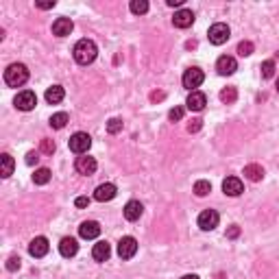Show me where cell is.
Here are the masks:
<instances>
[{"mask_svg": "<svg viewBox=\"0 0 279 279\" xmlns=\"http://www.w3.org/2000/svg\"><path fill=\"white\" fill-rule=\"evenodd\" d=\"M72 53H75V61L77 63L87 65V63H92L94 59H96L98 50H96V44H94L92 40H79Z\"/></svg>", "mask_w": 279, "mask_h": 279, "instance_id": "cell-1", "label": "cell"}, {"mask_svg": "<svg viewBox=\"0 0 279 279\" xmlns=\"http://www.w3.org/2000/svg\"><path fill=\"white\" fill-rule=\"evenodd\" d=\"M28 81V70L24 63H11L5 70V83L9 87H22Z\"/></svg>", "mask_w": 279, "mask_h": 279, "instance_id": "cell-2", "label": "cell"}, {"mask_svg": "<svg viewBox=\"0 0 279 279\" xmlns=\"http://www.w3.org/2000/svg\"><path fill=\"white\" fill-rule=\"evenodd\" d=\"M70 151L72 153H77V155H83V153L90 151V146H92V137L83 133V131H79V133H75L70 137Z\"/></svg>", "mask_w": 279, "mask_h": 279, "instance_id": "cell-3", "label": "cell"}, {"mask_svg": "<svg viewBox=\"0 0 279 279\" xmlns=\"http://www.w3.org/2000/svg\"><path fill=\"white\" fill-rule=\"evenodd\" d=\"M207 35H210V42L214 44V46H220V44H225L227 40H229L231 31H229V26H227V24H223V22H216V24L210 26Z\"/></svg>", "mask_w": 279, "mask_h": 279, "instance_id": "cell-4", "label": "cell"}, {"mask_svg": "<svg viewBox=\"0 0 279 279\" xmlns=\"http://www.w3.org/2000/svg\"><path fill=\"white\" fill-rule=\"evenodd\" d=\"M13 105H16L20 112H31V109H35V105H38V96H35V92H31V90H24L16 96Z\"/></svg>", "mask_w": 279, "mask_h": 279, "instance_id": "cell-5", "label": "cell"}, {"mask_svg": "<svg viewBox=\"0 0 279 279\" xmlns=\"http://www.w3.org/2000/svg\"><path fill=\"white\" fill-rule=\"evenodd\" d=\"M135 253H137V240L131 238V236H124L118 242V255L122 260H131Z\"/></svg>", "mask_w": 279, "mask_h": 279, "instance_id": "cell-6", "label": "cell"}, {"mask_svg": "<svg viewBox=\"0 0 279 279\" xmlns=\"http://www.w3.org/2000/svg\"><path fill=\"white\" fill-rule=\"evenodd\" d=\"M203 81H205L203 70H199V68H190V70H186V75H183V87H188V90L194 92V87H199Z\"/></svg>", "mask_w": 279, "mask_h": 279, "instance_id": "cell-7", "label": "cell"}, {"mask_svg": "<svg viewBox=\"0 0 279 279\" xmlns=\"http://www.w3.org/2000/svg\"><path fill=\"white\" fill-rule=\"evenodd\" d=\"M218 220H220L218 212L205 210V212H201V216H199V227L203 231H212V229H216V227H218Z\"/></svg>", "mask_w": 279, "mask_h": 279, "instance_id": "cell-8", "label": "cell"}, {"mask_svg": "<svg viewBox=\"0 0 279 279\" xmlns=\"http://www.w3.org/2000/svg\"><path fill=\"white\" fill-rule=\"evenodd\" d=\"M216 70H218V75L229 77V75H233V72L238 70V63H236V59H233V57L223 55V57H220V59L216 61Z\"/></svg>", "mask_w": 279, "mask_h": 279, "instance_id": "cell-9", "label": "cell"}, {"mask_svg": "<svg viewBox=\"0 0 279 279\" xmlns=\"http://www.w3.org/2000/svg\"><path fill=\"white\" fill-rule=\"evenodd\" d=\"M79 233H81V238H85V240H94V238H98V233H100V225L96 220H85V223H81Z\"/></svg>", "mask_w": 279, "mask_h": 279, "instance_id": "cell-10", "label": "cell"}, {"mask_svg": "<svg viewBox=\"0 0 279 279\" xmlns=\"http://www.w3.org/2000/svg\"><path fill=\"white\" fill-rule=\"evenodd\" d=\"M116 192H118V190H116L114 183H100V186L96 188V192H94V199L105 203V201H112L116 196Z\"/></svg>", "mask_w": 279, "mask_h": 279, "instance_id": "cell-11", "label": "cell"}, {"mask_svg": "<svg viewBox=\"0 0 279 279\" xmlns=\"http://www.w3.org/2000/svg\"><path fill=\"white\" fill-rule=\"evenodd\" d=\"M72 28H75V24H72L70 18H57L53 22V33L57 35V38H65V35H70Z\"/></svg>", "mask_w": 279, "mask_h": 279, "instance_id": "cell-12", "label": "cell"}, {"mask_svg": "<svg viewBox=\"0 0 279 279\" xmlns=\"http://www.w3.org/2000/svg\"><path fill=\"white\" fill-rule=\"evenodd\" d=\"M192 22H194V13L190 9H179L172 18V24L177 28H188V26H192Z\"/></svg>", "mask_w": 279, "mask_h": 279, "instance_id": "cell-13", "label": "cell"}, {"mask_svg": "<svg viewBox=\"0 0 279 279\" xmlns=\"http://www.w3.org/2000/svg\"><path fill=\"white\" fill-rule=\"evenodd\" d=\"M186 105H188V109L190 112H201V109L207 105V98H205V94L203 92H190V96H188V100H186Z\"/></svg>", "mask_w": 279, "mask_h": 279, "instance_id": "cell-14", "label": "cell"}, {"mask_svg": "<svg viewBox=\"0 0 279 279\" xmlns=\"http://www.w3.org/2000/svg\"><path fill=\"white\" fill-rule=\"evenodd\" d=\"M28 253H31L33 258H44V255L48 253V240L44 236H38L28 245Z\"/></svg>", "mask_w": 279, "mask_h": 279, "instance_id": "cell-15", "label": "cell"}, {"mask_svg": "<svg viewBox=\"0 0 279 279\" xmlns=\"http://www.w3.org/2000/svg\"><path fill=\"white\" fill-rule=\"evenodd\" d=\"M223 192L229 194V196H238L245 192V186H242V181L238 177H227L223 181Z\"/></svg>", "mask_w": 279, "mask_h": 279, "instance_id": "cell-16", "label": "cell"}, {"mask_svg": "<svg viewBox=\"0 0 279 279\" xmlns=\"http://www.w3.org/2000/svg\"><path fill=\"white\" fill-rule=\"evenodd\" d=\"M96 159L94 157H77V164H75V168H77V172L79 175H92L94 170H96Z\"/></svg>", "mask_w": 279, "mask_h": 279, "instance_id": "cell-17", "label": "cell"}, {"mask_svg": "<svg viewBox=\"0 0 279 279\" xmlns=\"http://www.w3.org/2000/svg\"><path fill=\"white\" fill-rule=\"evenodd\" d=\"M142 212H144V207H142V203L140 201H129L127 205H124V218L127 220H140V216H142Z\"/></svg>", "mask_w": 279, "mask_h": 279, "instance_id": "cell-18", "label": "cell"}, {"mask_svg": "<svg viewBox=\"0 0 279 279\" xmlns=\"http://www.w3.org/2000/svg\"><path fill=\"white\" fill-rule=\"evenodd\" d=\"M109 255H112V247H109L105 240H102V242H96V245H94L92 258L96 260V262H107V260H109Z\"/></svg>", "mask_w": 279, "mask_h": 279, "instance_id": "cell-19", "label": "cell"}, {"mask_svg": "<svg viewBox=\"0 0 279 279\" xmlns=\"http://www.w3.org/2000/svg\"><path fill=\"white\" fill-rule=\"evenodd\" d=\"M77 251H79V245L75 238H63L59 242V253L63 258H72V255H77Z\"/></svg>", "mask_w": 279, "mask_h": 279, "instance_id": "cell-20", "label": "cell"}, {"mask_svg": "<svg viewBox=\"0 0 279 279\" xmlns=\"http://www.w3.org/2000/svg\"><path fill=\"white\" fill-rule=\"evenodd\" d=\"M63 96H65V92H63L61 85H53V87H48V90H46V102H48V105H57V102H61Z\"/></svg>", "mask_w": 279, "mask_h": 279, "instance_id": "cell-21", "label": "cell"}, {"mask_svg": "<svg viewBox=\"0 0 279 279\" xmlns=\"http://www.w3.org/2000/svg\"><path fill=\"white\" fill-rule=\"evenodd\" d=\"M245 177L249 181H262L264 179V168L260 164H249L245 168Z\"/></svg>", "mask_w": 279, "mask_h": 279, "instance_id": "cell-22", "label": "cell"}, {"mask_svg": "<svg viewBox=\"0 0 279 279\" xmlns=\"http://www.w3.org/2000/svg\"><path fill=\"white\" fill-rule=\"evenodd\" d=\"M33 181L38 183V186H46V183L50 181V170L48 168H38L33 175Z\"/></svg>", "mask_w": 279, "mask_h": 279, "instance_id": "cell-23", "label": "cell"}, {"mask_svg": "<svg viewBox=\"0 0 279 279\" xmlns=\"http://www.w3.org/2000/svg\"><path fill=\"white\" fill-rule=\"evenodd\" d=\"M65 124H68V114L65 112H59V114H55L53 118H50V127L53 129H63Z\"/></svg>", "mask_w": 279, "mask_h": 279, "instance_id": "cell-24", "label": "cell"}, {"mask_svg": "<svg viewBox=\"0 0 279 279\" xmlns=\"http://www.w3.org/2000/svg\"><path fill=\"white\" fill-rule=\"evenodd\" d=\"M0 159H3V177L5 179L11 177V175H13V157L9 155V153H5Z\"/></svg>", "mask_w": 279, "mask_h": 279, "instance_id": "cell-25", "label": "cell"}, {"mask_svg": "<svg viewBox=\"0 0 279 279\" xmlns=\"http://www.w3.org/2000/svg\"><path fill=\"white\" fill-rule=\"evenodd\" d=\"M194 192H196V196H207L212 192V183L210 181H196L194 183Z\"/></svg>", "mask_w": 279, "mask_h": 279, "instance_id": "cell-26", "label": "cell"}, {"mask_svg": "<svg viewBox=\"0 0 279 279\" xmlns=\"http://www.w3.org/2000/svg\"><path fill=\"white\" fill-rule=\"evenodd\" d=\"M131 11H133L135 16H142V13L149 11V3H146V0H133V3H131Z\"/></svg>", "mask_w": 279, "mask_h": 279, "instance_id": "cell-27", "label": "cell"}, {"mask_svg": "<svg viewBox=\"0 0 279 279\" xmlns=\"http://www.w3.org/2000/svg\"><path fill=\"white\" fill-rule=\"evenodd\" d=\"M236 96H238L236 87H227V90H223V92H220V100H223V102H227V105L236 100Z\"/></svg>", "mask_w": 279, "mask_h": 279, "instance_id": "cell-28", "label": "cell"}, {"mask_svg": "<svg viewBox=\"0 0 279 279\" xmlns=\"http://www.w3.org/2000/svg\"><path fill=\"white\" fill-rule=\"evenodd\" d=\"M275 75V61H264L262 63V77L264 79H270V77H273Z\"/></svg>", "mask_w": 279, "mask_h": 279, "instance_id": "cell-29", "label": "cell"}, {"mask_svg": "<svg viewBox=\"0 0 279 279\" xmlns=\"http://www.w3.org/2000/svg\"><path fill=\"white\" fill-rule=\"evenodd\" d=\"M107 131H109V133H120V131H122V120L120 118H112V120H109L107 122Z\"/></svg>", "mask_w": 279, "mask_h": 279, "instance_id": "cell-30", "label": "cell"}, {"mask_svg": "<svg viewBox=\"0 0 279 279\" xmlns=\"http://www.w3.org/2000/svg\"><path fill=\"white\" fill-rule=\"evenodd\" d=\"M238 53L242 55V57H249L253 53V44L251 42H240L238 44Z\"/></svg>", "mask_w": 279, "mask_h": 279, "instance_id": "cell-31", "label": "cell"}, {"mask_svg": "<svg viewBox=\"0 0 279 279\" xmlns=\"http://www.w3.org/2000/svg\"><path fill=\"white\" fill-rule=\"evenodd\" d=\"M53 151H55V142H53V140H42V153L53 155Z\"/></svg>", "mask_w": 279, "mask_h": 279, "instance_id": "cell-32", "label": "cell"}, {"mask_svg": "<svg viewBox=\"0 0 279 279\" xmlns=\"http://www.w3.org/2000/svg\"><path fill=\"white\" fill-rule=\"evenodd\" d=\"M168 118H170L172 122H175V120H181V118H183V109H181V107H175V109H170Z\"/></svg>", "mask_w": 279, "mask_h": 279, "instance_id": "cell-33", "label": "cell"}, {"mask_svg": "<svg viewBox=\"0 0 279 279\" xmlns=\"http://www.w3.org/2000/svg\"><path fill=\"white\" fill-rule=\"evenodd\" d=\"M7 268H9V270H16V268H20V258H16V255H11V258L7 260Z\"/></svg>", "mask_w": 279, "mask_h": 279, "instance_id": "cell-34", "label": "cell"}, {"mask_svg": "<svg viewBox=\"0 0 279 279\" xmlns=\"http://www.w3.org/2000/svg\"><path fill=\"white\" fill-rule=\"evenodd\" d=\"M38 161H40V155H38V153H26V164L28 166H33V164H38Z\"/></svg>", "mask_w": 279, "mask_h": 279, "instance_id": "cell-35", "label": "cell"}, {"mask_svg": "<svg viewBox=\"0 0 279 279\" xmlns=\"http://www.w3.org/2000/svg\"><path fill=\"white\" fill-rule=\"evenodd\" d=\"M75 203H77V207H87V205H90V199H87V196H79Z\"/></svg>", "mask_w": 279, "mask_h": 279, "instance_id": "cell-36", "label": "cell"}, {"mask_svg": "<svg viewBox=\"0 0 279 279\" xmlns=\"http://www.w3.org/2000/svg\"><path fill=\"white\" fill-rule=\"evenodd\" d=\"M199 129H201V120H199V118L192 120V124H190V127H188L190 133H192V131H199Z\"/></svg>", "mask_w": 279, "mask_h": 279, "instance_id": "cell-37", "label": "cell"}, {"mask_svg": "<svg viewBox=\"0 0 279 279\" xmlns=\"http://www.w3.org/2000/svg\"><path fill=\"white\" fill-rule=\"evenodd\" d=\"M35 7H38V9H53L55 3H35Z\"/></svg>", "mask_w": 279, "mask_h": 279, "instance_id": "cell-38", "label": "cell"}, {"mask_svg": "<svg viewBox=\"0 0 279 279\" xmlns=\"http://www.w3.org/2000/svg\"><path fill=\"white\" fill-rule=\"evenodd\" d=\"M166 3H168V7H181L186 0H166Z\"/></svg>", "mask_w": 279, "mask_h": 279, "instance_id": "cell-39", "label": "cell"}, {"mask_svg": "<svg viewBox=\"0 0 279 279\" xmlns=\"http://www.w3.org/2000/svg\"><path fill=\"white\" fill-rule=\"evenodd\" d=\"M238 233H240V229H238V227H236V225H233V227H231V229H229V233H227V236H229V238H236V236H238Z\"/></svg>", "mask_w": 279, "mask_h": 279, "instance_id": "cell-40", "label": "cell"}, {"mask_svg": "<svg viewBox=\"0 0 279 279\" xmlns=\"http://www.w3.org/2000/svg\"><path fill=\"white\" fill-rule=\"evenodd\" d=\"M181 279H199V277H196V275H183Z\"/></svg>", "mask_w": 279, "mask_h": 279, "instance_id": "cell-41", "label": "cell"}, {"mask_svg": "<svg viewBox=\"0 0 279 279\" xmlns=\"http://www.w3.org/2000/svg\"><path fill=\"white\" fill-rule=\"evenodd\" d=\"M277 92H279V79H277Z\"/></svg>", "mask_w": 279, "mask_h": 279, "instance_id": "cell-42", "label": "cell"}]
</instances>
